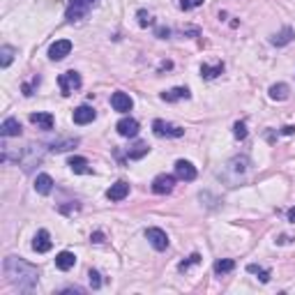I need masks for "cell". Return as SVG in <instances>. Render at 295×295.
Wrapping results in <instances>:
<instances>
[{
    "mask_svg": "<svg viewBox=\"0 0 295 295\" xmlns=\"http://www.w3.org/2000/svg\"><path fill=\"white\" fill-rule=\"evenodd\" d=\"M2 272L12 286H19V291H33L37 286V277H40L30 263L21 261L16 256H7L2 263Z\"/></svg>",
    "mask_w": 295,
    "mask_h": 295,
    "instance_id": "obj_1",
    "label": "cell"
},
{
    "mask_svg": "<svg viewBox=\"0 0 295 295\" xmlns=\"http://www.w3.org/2000/svg\"><path fill=\"white\" fill-rule=\"evenodd\" d=\"M58 86H60V93L65 95V97H69L74 90H79L81 88V74L74 72V69L60 74V76H58Z\"/></svg>",
    "mask_w": 295,
    "mask_h": 295,
    "instance_id": "obj_2",
    "label": "cell"
},
{
    "mask_svg": "<svg viewBox=\"0 0 295 295\" xmlns=\"http://www.w3.org/2000/svg\"><path fill=\"white\" fill-rule=\"evenodd\" d=\"M97 0H72L67 7V21H79L88 14V9L95 5Z\"/></svg>",
    "mask_w": 295,
    "mask_h": 295,
    "instance_id": "obj_3",
    "label": "cell"
},
{
    "mask_svg": "<svg viewBox=\"0 0 295 295\" xmlns=\"http://www.w3.org/2000/svg\"><path fill=\"white\" fill-rule=\"evenodd\" d=\"M152 132H154V136H171V139H180L182 134H185V129L182 127H178V125H168V122H164V120H154L152 122Z\"/></svg>",
    "mask_w": 295,
    "mask_h": 295,
    "instance_id": "obj_4",
    "label": "cell"
},
{
    "mask_svg": "<svg viewBox=\"0 0 295 295\" xmlns=\"http://www.w3.org/2000/svg\"><path fill=\"white\" fill-rule=\"evenodd\" d=\"M72 53V42L69 40H55L51 47H49V58L51 60H62V58H67Z\"/></svg>",
    "mask_w": 295,
    "mask_h": 295,
    "instance_id": "obj_5",
    "label": "cell"
},
{
    "mask_svg": "<svg viewBox=\"0 0 295 295\" xmlns=\"http://www.w3.org/2000/svg\"><path fill=\"white\" fill-rule=\"evenodd\" d=\"M175 178L185 182H192L196 178V166L187 159H178L175 161Z\"/></svg>",
    "mask_w": 295,
    "mask_h": 295,
    "instance_id": "obj_6",
    "label": "cell"
},
{
    "mask_svg": "<svg viewBox=\"0 0 295 295\" xmlns=\"http://www.w3.org/2000/svg\"><path fill=\"white\" fill-rule=\"evenodd\" d=\"M173 187H175V178L173 175H157L152 180V192L154 194H159V196H164V194H171L173 192Z\"/></svg>",
    "mask_w": 295,
    "mask_h": 295,
    "instance_id": "obj_7",
    "label": "cell"
},
{
    "mask_svg": "<svg viewBox=\"0 0 295 295\" xmlns=\"http://www.w3.org/2000/svg\"><path fill=\"white\" fill-rule=\"evenodd\" d=\"M146 238L150 240V245H152L157 251H164V249L168 247V235L161 231V228H148L146 231Z\"/></svg>",
    "mask_w": 295,
    "mask_h": 295,
    "instance_id": "obj_8",
    "label": "cell"
},
{
    "mask_svg": "<svg viewBox=\"0 0 295 295\" xmlns=\"http://www.w3.org/2000/svg\"><path fill=\"white\" fill-rule=\"evenodd\" d=\"M111 106H113L118 113H127V111H132L134 101H132V97H129L127 93H113L111 95Z\"/></svg>",
    "mask_w": 295,
    "mask_h": 295,
    "instance_id": "obj_9",
    "label": "cell"
},
{
    "mask_svg": "<svg viewBox=\"0 0 295 295\" xmlns=\"http://www.w3.org/2000/svg\"><path fill=\"white\" fill-rule=\"evenodd\" d=\"M115 129H118V134L125 136V139H134V136L139 134V122H136L134 118H122V120L115 125Z\"/></svg>",
    "mask_w": 295,
    "mask_h": 295,
    "instance_id": "obj_10",
    "label": "cell"
},
{
    "mask_svg": "<svg viewBox=\"0 0 295 295\" xmlns=\"http://www.w3.org/2000/svg\"><path fill=\"white\" fill-rule=\"evenodd\" d=\"M129 194V185L125 180H118L115 185H111L106 192V198L108 201H122V198H127Z\"/></svg>",
    "mask_w": 295,
    "mask_h": 295,
    "instance_id": "obj_11",
    "label": "cell"
},
{
    "mask_svg": "<svg viewBox=\"0 0 295 295\" xmlns=\"http://www.w3.org/2000/svg\"><path fill=\"white\" fill-rule=\"evenodd\" d=\"M33 249L37 251V254H47L49 249H51V235H49V231H37V235H35L33 240Z\"/></svg>",
    "mask_w": 295,
    "mask_h": 295,
    "instance_id": "obj_12",
    "label": "cell"
},
{
    "mask_svg": "<svg viewBox=\"0 0 295 295\" xmlns=\"http://www.w3.org/2000/svg\"><path fill=\"white\" fill-rule=\"evenodd\" d=\"M51 189H53V178L47 173H40L37 178H35V192L37 194H51Z\"/></svg>",
    "mask_w": 295,
    "mask_h": 295,
    "instance_id": "obj_13",
    "label": "cell"
},
{
    "mask_svg": "<svg viewBox=\"0 0 295 295\" xmlns=\"http://www.w3.org/2000/svg\"><path fill=\"white\" fill-rule=\"evenodd\" d=\"M0 134L5 139H12V136H19L21 134V122L16 118H7L2 125H0Z\"/></svg>",
    "mask_w": 295,
    "mask_h": 295,
    "instance_id": "obj_14",
    "label": "cell"
},
{
    "mask_svg": "<svg viewBox=\"0 0 295 295\" xmlns=\"http://www.w3.org/2000/svg\"><path fill=\"white\" fill-rule=\"evenodd\" d=\"M30 122L33 125H37L40 129H44V132H49V129H53V115L51 113H30Z\"/></svg>",
    "mask_w": 295,
    "mask_h": 295,
    "instance_id": "obj_15",
    "label": "cell"
},
{
    "mask_svg": "<svg viewBox=\"0 0 295 295\" xmlns=\"http://www.w3.org/2000/svg\"><path fill=\"white\" fill-rule=\"evenodd\" d=\"M74 263H76V256L72 251H60V254L55 256V268L62 270V272H67V270L74 268Z\"/></svg>",
    "mask_w": 295,
    "mask_h": 295,
    "instance_id": "obj_16",
    "label": "cell"
},
{
    "mask_svg": "<svg viewBox=\"0 0 295 295\" xmlns=\"http://www.w3.org/2000/svg\"><path fill=\"white\" fill-rule=\"evenodd\" d=\"M95 120V111L90 106H79L76 111H74V122L76 125H88V122H93Z\"/></svg>",
    "mask_w": 295,
    "mask_h": 295,
    "instance_id": "obj_17",
    "label": "cell"
},
{
    "mask_svg": "<svg viewBox=\"0 0 295 295\" xmlns=\"http://www.w3.org/2000/svg\"><path fill=\"white\" fill-rule=\"evenodd\" d=\"M67 166L72 168L74 173H79V175L90 173V171H93V168H90V164H88L86 157H69V159H67Z\"/></svg>",
    "mask_w": 295,
    "mask_h": 295,
    "instance_id": "obj_18",
    "label": "cell"
},
{
    "mask_svg": "<svg viewBox=\"0 0 295 295\" xmlns=\"http://www.w3.org/2000/svg\"><path fill=\"white\" fill-rule=\"evenodd\" d=\"M289 95H291V88L286 86V83H275V86H270V99L284 101V99H289Z\"/></svg>",
    "mask_w": 295,
    "mask_h": 295,
    "instance_id": "obj_19",
    "label": "cell"
},
{
    "mask_svg": "<svg viewBox=\"0 0 295 295\" xmlns=\"http://www.w3.org/2000/svg\"><path fill=\"white\" fill-rule=\"evenodd\" d=\"M189 88H173V90H166L161 93V99L164 101H178V99H189Z\"/></svg>",
    "mask_w": 295,
    "mask_h": 295,
    "instance_id": "obj_20",
    "label": "cell"
},
{
    "mask_svg": "<svg viewBox=\"0 0 295 295\" xmlns=\"http://www.w3.org/2000/svg\"><path fill=\"white\" fill-rule=\"evenodd\" d=\"M148 150H150L148 143L139 141V143H134V146L127 150V157H129V159H141V157H146V154H148Z\"/></svg>",
    "mask_w": 295,
    "mask_h": 295,
    "instance_id": "obj_21",
    "label": "cell"
},
{
    "mask_svg": "<svg viewBox=\"0 0 295 295\" xmlns=\"http://www.w3.org/2000/svg\"><path fill=\"white\" fill-rule=\"evenodd\" d=\"M291 40H293V30H291V28H284L282 33H277L270 42H272L275 47H286V44H289Z\"/></svg>",
    "mask_w": 295,
    "mask_h": 295,
    "instance_id": "obj_22",
    "label": "cell"
},
{
    "mask_svg": "<svg viewBox=\"0 0 295 295\" xmlns=\"http://www.w3.org/2000/svg\"><path fill=\"white\" fill-rule=\"evenodd\" d=\"M233 270H235V261H231V258H221V261L215 263L217 275H226V272H233Z\"/></svg>",
    "mask_w": 295,
    "mask_h": 295,
    "instance_id": "obj_23",
    "label": "cell"
},
{
    "mask_svg": "<svg viewBox=\"0 0 295 295\" xmlns=\"http://www.w3.org/2000/svg\"><path fill=\"white\" fill-rule=\"evenodd\" d=\"M247 272H251V275H256L258 279H261L263 284H268L270 282V270H265V268H261V265H247Z\"/></svg>",
    "mask_w": 295,
    "mask_h": 295,
    "instance_id": "obj_24",
    "label": "cell"
},
{
    "mask_svg": "<svg viewBox=\"0 0 295 295\" xmlns=\"http://www.w3.org/2000/svg\"><path fill=\"white\" fill-rule=\"evenodd\" d=\"M224 72V65H215V67H210V65H203L201 67V76L203 79H217V76H219V74Z\"/></svg>",
    "mask_w": 295,
    "mask_h": 295,
    "instance_id": "obj_25",
    "label": "cell"
},
{
    "mask_svg": "<svg viewBox=\"0 0 295 295\" xmlns=\"http://www.w3.org/2000/svg\"><path fill=\"white\" fill-rule=\"evenodd\" d=\"M14 60V49L2 47L0 49V67H9V62Z\"/></svg>",
    "mask_w": 295,
    "mask_h": 295,
    "instance_id": "obj_26",
    "label": "cell"
},
{
    "mask_svg": "<svg viewBox=\"0 0 295 295\" xmlns=\"http://www.w3.org/2000/svg\"><path fill=\"white\" fill-rule=\"evenodd\" d=\"M198 263H201V254H192L187 261H182L180 265H178V270H180V272H187L192 265H198Z\"/></svg>",
    "mask_w": 295,
    "mask_h": 295,
    "instance_id": "obj_27",
    "label": "cell"
},
{
    "mask_svg": "<svg viewBox=\"0 0 295 295\" xmlns=\"http://www.w3.org/2000/svg\"><path fill=\"white\" fill-rule=\"evenodd\" d=\"M233 136L238 139V141H245V139H247V125H245V122H235L233 125Z\"/></svg>",
    "mask_w": 295,
    "mask_h": 295,
    "instance_id": "obj_28",
    "label": "cell"
},
{
    "mask_svg": "<svg viewBox=\"0 0 295 295\" xmlns=\"http://www.w3.org/2000/svg\"><path fill=\"white\" fill-rule=\"evenodd\" d=\"M88 282H90V289H99L101 286V277H99V272H97V270H90V272H88Z\"/></svg>",
    "mask_w": 295,
    "mask_h": 295,
    "instance_id": "obj_29",
    "label": "cell"
},
{
    "mask_svg": "<svg viewBox=\"0 0 295 295\" xmlns=\"http://www.w3.org/2000/svg\"><path fill=\"white\" fill-rule=\"evenodd\" d=\"M37 86H40V76H35V79L30 81V83H26V86L21 88V90H23V95H26V97H30V95H33V90H35Z\"/></svg>",
    "mask_w": 295,
    "mask_h": 295,
    "instance_id": "obj_30",
    "label": "cell"
},
{
    "mask_svg": "<svg viewBox=\"0 0 295 295\" xmlns=\"http://www.w3.org/2000/svg\"><path fill=\"white\" fill-rule=\"evenodd\" d=\"M150 23H152V19H150V14H148L146 9H141V12H139V26H141V28H148Z\"/></svg>",
    "mask_w": 295,
    "mask_h": 295,
    "instance_id": "obj_31",
    "label": "cell"
},
{
    "mask_svg": "<svg viewBox=\"0 0 295 295\" xmlns=\"http://www.w3.org/2000/svg\"><path fill=\"white\" fill-rule=\"evenodd\" d=\"M203 5V0H180V7L187 12V9H194V7Z\"/></svg>",
    "mask_w": 295,
    "mask_h": 295,
    "instance_id": "obj_32",
    "label": "cell"
},
{
    "mask_svg": "<svg viewBox=\"0 0 295 295\" xmlns=\"http://www.w3.org/2000/svg\"><path fill=\"white\" fill-rule=\"evenodd\" d=\"M168 35H171V30H168V28H157V37H159V40H166Z\"/></svg>",
    "mask_w": 295,
    "mask_h": 295,
    "instance_id": "obj_33",
    "label": "cell"
},
{
    "mask_svg": "<svg viewBox=\"0 0 295 295\" xmlns=\"http://www.w3.org/2000/svg\"><path fill=\"white\" fill-rule=\"evenodd\" d=\"M90 240H93L95 245H101V242H104V233H99V231H97V233H93V238H90Z\"/></svg>",
    "mask_w": 295,
    "mask_h": 295,
    "instance_id": "obj_34",
    "label": "cell"
},
{
    "mask_svg": "<svg viewBox=\"0 0 295 295\" xmlns=\"http://www.w3.org/2000/svg\"><path fill=\"white\" fill-rule=\"evenodd\" d=\"M282 134H284V136L295 134V127H291V125H289V127H284V129H282Z\"/></svg>",
    "mask_w": 295,
    "mask_h": 295,
    "instance_id": "obj_35",
    "label": "cell"
},
{
    "mask_svg": "<svg viewBox=\"0 0 295 295\" xmlns=\"http://www.w3.org/2000/svg\"><path fill=\"white\" fill-rule=\"evenodd\" d=\"M289 221H295V208L289 210Z\"/></svg>",
    "mask_w": 295,
    "mask_h": 295,
    "instance_id": "obj_36",
    "label": "cell"
}]
</instances>
